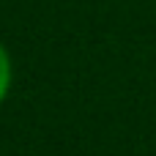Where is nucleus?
I'll return each mask as SVG.
<instances>
[{"instance_id": "nucleus-1", "label": "nucleus", "mask_w": 156, "mask_h": 156, "mask_svg": "<svg viewBox=\"0 0 156 156\" xmlns=\"http://www.w3.org/2000/svg\"><path fill=\"white\" fill-rule=\"evenodd\" d=\"M8 88H11V58H8L5 47L0 44V104L8 96Z\"/></svg>"}]
</instances>
